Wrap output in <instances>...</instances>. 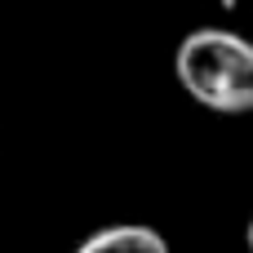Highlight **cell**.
Instances as JSON below:
<instances>
[{"instance_id": "obj_1", "label": "cell", "mask_w": 253, "mask_h": 253, "mask_svg": "<svg viewBox=\"0 0 253 253\" xmlns=\"http://www.w3.org/2000/svg\"><path fill=\"white\" fill-rule=\"evenodd\" d=\"M178 80L209 111L222 116L253 111V40L222 27L191 31L178 44Z\"/></svg>"}, {"instance_id": "obj_2", "label": "cell", "mask_w": 253, "mask_h": 253, "mask_svg": "<svg viewBox=\"0 0 253 253\" xmlns=\"http://www.w3.org/2000/svg\"><path fill=\"white\" fill-rule=\"evenodd\" d=\"M76 253H169L165 236L151 231V227H138V222H125V227H107V231H93Z\"/></svg>"}, {"instance_id": "obj_3", "label": "cell", "mask_w": 253, "mask_h": 253, "mask_svg": "<svg viewBox=\"0 0 253 253\" xmlns=\"http://www.w3.org/2000/svg\"><path fill=\"white\" fill-rule=\"evenodd\" d=\"M249 253H253V222H249Z\"/></svg>"}]
</instances>
